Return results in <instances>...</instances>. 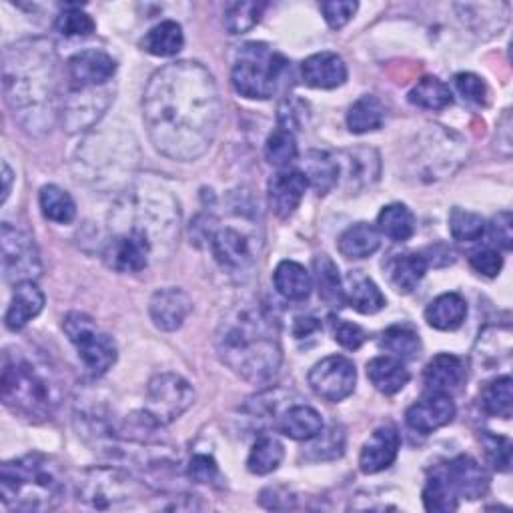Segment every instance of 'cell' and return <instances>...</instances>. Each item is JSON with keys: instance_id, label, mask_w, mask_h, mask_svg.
I'll return each mask as SVG.
<instances>
[{"instance_id": "1", "label": "cell", "mask_w": 513, "mask_h": 513, "mask_svg": "<svg viewBox=\"0 0 513 513\" xmlns=\"http://www.w3.org/2000/svg\"><path fill=\"white\" fill-rule=\"evenodd\" d=\"M221 119L217 83L199 63H171L145 89L143 121L153 147L167 159H201L213 145Z\"/></svg>"}, {"instance_id": "2", "label": "cell", "mask_w": 513, "mask_h": 513, "mask_svg": "<svg viewBox=\"0 0 513 513\" xmlns=\"http://www.w3.org/2000/svg\"><path fill=\"white\" fill-rule=\"evenodd\" d=\"M5 101L29 133L53 129L59 105V59L47 39L21 41L5 51Z\"/></svg>"}, {"instance_id": "3", "label": "cell", "mask_w": 513, "mask_h": 513, "mask_svg": "<svg viewBox=\"0 0 513 513\" xmlns=\"http://www.w3.org/2000/svg\"><path fill=\"white\" fill-rule=\"evenodd\" d=\"M215 347L233 373L255 385L269 383L283 361L277 321L259 303L233 307L217 327Z\"/></svg>"}, {"instance_id": "4", "label": "cell", "mask_w": 513, "mask_h": 513, "mask_svg": "<svg viewBox=\"0 0 513 513\" xmlns=\"http://www.w3.org/2000/svg\"><path fill=\"white\" fill-rule=\"evenodd\" d=\"M111 235H123L145 245L155 259L171 255L179 241L181 209L175 195L155 181L137 183L123 193L111 215Z\"/></svg>"}, {"instance_id": "5", "label": "cell", "mask_w": 513, "mask_h": 513, "mask_svg": "<svg viewBox=\"0 0 513 513\" xmlns=\"http://www.w3.org/2000/svg\"><path fill=\"white\" fill-rule=\"evenodd\" d=\"M0 395L11 411L31 421H45L61 403V383L47 363L25 351L7 349L0 373Z\"/></svg>"}, {"instance_id": "6", "label": "cell", "mask_w": 513, "mask_h": 513, "mask_svg": "<svg viewBox=\"0 0 513 513\" xmlns=\"http://www.w3.org/2000/svg\"><path fill=\"white\" fill-rule=\"evenodd\" d=\"M63 465L43 453H29L0 467V497L13 511H51L65 497Z\"/></svg>"}, {"instance_id": "7", "label": "cell", "mask_w": 513, "mask_h": 513, "mask_svg": "<svg viewBox=\"0 0 513 513\" xmlns=\"http://www.w3.org/2000/svg\"><path fill=\"white\" fill-rule=\"evenodd\" d=\"M287 59L265 43H245L239 47L231 81L235 91L245 99H271L287 73Z\"/></svg>"}, {"instance_id": "8", "label": "cell", "mask_w": 513, "mask_h": 513, "mask_svg": "<svg viewBox=\"0 0 513 513\" xmlns=\"http://www.w3.org/2000/svg\"><path fill=\"white\" fill-rule=\"evenodd\" d=\"M141 497L139 483L117 467H93L77 481V499L99 511L135 507Z\"/></svg>"}, {"instance_id": "9", "label": "cell", "mask_w": 513, "mask_h": 513, "mask_svg": "<svg viewBox=\"0 0 513 513\" xmlns=\"http://www.w3.org/2000/svg\"><path fill=\"white\" fill-rule=\"evenodd\" d=\"M63 329L71 343L77 347L79 357L83 359L87 371L93 377L105 375L117 361V343L115 339L101 331L95 321L85 313H69L63 321Z\"/></svg>"}, {"instance_id": "10", "label": "cell", "mask_w": 513, "mask_h": 513, "mask_svg": "<svg viewBox=\"0 0 513 513\" xmlns=\"http://www.w3.org/2000/svg\"><path fill=\"white\" fill-rule=\"evenodd\" d=\"M195 401V391L177 373L155 375L147 385L145 413L161 427L179 419Z\"/></svg>"}, {"instance_id": "11", "label": "cell", "mask_w": 513, "mask_h": 513, "mask_svg": "<svg viewBox=\"0 0 513 513\" xmlns=\"http://www.w3.org/2000/svg\"><path fill=\"white\" fill-rule=\"evenodd\" d=\"M0 245H3V275L7 283L19 285L41 277V253L29 233L13 227L11 223H3Z\"/></svg>"}, {"instance_id": "12", "label": "cell", "mask_w": 513, "mask_h": 513, "mask_svg": "<svg viewBox=\"0 0 513 513\" xmlns=\"http://www.w3.org/2000/svg\"><path fill=\"white\" fill-rule=\"evenodd\" d=\"M211 225L205 227V235L209 239V249L215 261L221 265L223 271L229 275H243L249 273L255 263V243L245 231H239L233 225H221L215 219H209Z\"/></svg>"}, {"instance_id": "13", "label": "cell", "mask_w": 513, "mask_h": 513, "mask_svg": "<svg viewBox=\"0 0 513 513\" xmlns=\"http://www.w3.org/2000/svg\"><path fill=\"white\" fill-rule=\"evenodd\" d=\"M357 369L351 359L343 355H331L321 359L309 371L311 389L325 401L337 403L347 399L355 391Z\"/></svg>"}, {"instance_id": "14", "label": "cell", "mask_w": 513, "mask_h": 513, "mask_svg": "<svg viewBox=\"0 0 513 513\" xmlns=\"http://www.w3.org/2000/svg\"><path fill=\"white\" fill-rule=\"evenodd\" d=\"M111 91L109 87L97 89H73L65 103V125L71 133L91 129L109 109Z\"/></svg>"}, {"instance_id": "15", "label": "cell", "mask_w": 513, "mask_h": 513, "mask_svg": "<svg viewBox=\"0 0 513 513\" xmlns=\"http://www.w3.org/2000/svg\"><path fill=\"white\" fill-rule=\"evenodd\" d=\"M67 71L73 89H97L107 87V83L115 77L117 63L105 51L87 49L71 57Z\"/></svg>"}, {"instance_id": "16", "label": "cell", "mask_w": 513, "mask_h": 513, "mask_svg": "<svg viewBox=\"0 0 513 513\" xmlns=\"http://www.w3.org/2000/svg\"><path fill=\"white\" fill-rule=\"evenodd\" d=\"M453 417H455L453 399L449 397V393H437V391H429V395L413 403L405 413L407 425L413 431H419L423 435L449 425Z\"/></svg>"}, {"instance_id": "17", "label": "cell", "mask_w": 513, "mask_h": 513, "mask_svg": "<svg viewBox=\"0 0 513 513\" xmlns=\"http://www.w3.org/2000/svg\"><path fill=\"white\" fill-rule=\"evenodd\" d=\"M307 187H309V181L303 175V171L285 169L275 173L269 179V189H267L271 211L279 219H289L299 209Z\"/></svg>"}, {"instance_id": "18", "label": "cell", "mask_w": 513, "mask_h": 513, "mask_svg": "<svg viewBox=\"0 0 513 513\" xmlns=\"http://www.w3.org/2000/svg\"><path fill=\"white\" fill-rule=\"evenodd\" d=\"M193 311L191 297L177 287L159 289L153 293L149 301V313L157 329L161 331H177L183 327L187 317Z\"/></svg>"}, {"instance_id": "19", "label": "cell", "mask_w": 513, "mask_h": 513, "mask_svg": "<svg viewBox=\"0 0 513 513\" xmlns=\"http://www.w3.org/2000/svg\"><path fill=\"white\" fill-rule=\"evenodd\" d=\"M399 447H401V437L395 427L383 425L375 429L373 435L361 447V455H359L361 471L367 475H373L387 469L397 459Z\"/></svg>"}, {"instance_id": "20", "label": "cell", "mask_w": 513, "mask_h": 513, "mask_svg": "<svg viewBox=\"0 0 513 513\" xmlns=\"http://www.w3.org/2000/svg\"><path fill=\"white\" fill-rule=\"evenodd\" d=\"M441 469L459 497L479 499L489 489L487 471L469 455H459Z\"/></svg>"}, {"instance_id": "21", "label": "cell", "mask_w": 513, "mask_h": 513, "mask_svg": "<svg viewBox=\"0 0 513 513\" xmlns=\"http://www.w3.org/2000/svg\"><path fill=\"white\" fill-rule=\"evenodd\" d=\"M301 79L311 89H337L347 81V65L337 53H317L303 61Z\"/></svg>"}, {"instance_id": "22", "label": "cell", "mask_w": 513, "mask_h": 513, "mask_svg": "<svg viewBox=\"0 0 513 513\" xmlns=\"http://www.w3.org/2000/svg\"><path fill=\"white\" fill-rule=\"evenodd\" d=\"M337 165H339V179L343 173L347 181V189H353V191L371 185L379 177V155L367 147L341 153L337 159Z\"/></svg>"}, {"instance_id": "23", "label": "cell", "mask_w": 513, "mask_h": 513, "mask_svg": "<svg viewBox=\"0 0 513 513\" xmlns=\"http://www.w3.org/2000/svg\"><path fill=\"white\" fill-rule=\"evenodd\" d=\"M153 253L135 239L111 235L105 247V261L119 273H139L149 267Z\"/></svg>"}, {"instance_id": "24", "label": "cell", "mask_w": 513, "mask_h": 513, "mask_svg": "<svg viewBox=\"0 0 513 513\" xmlns=\"http://www.w3.org/2000/svg\"><path fill=\"white\" fill-rule=\"evenodd\" d=\"M45 307V293L35 285V281L19 283L15 287L9 311L5 315V323L11 331H21L35 319Z\"/></svg>"}, {"instance_id": "25", "label": "cell", "mask_w": 513, "mask_h": 513, "mask_svg": "<svg viewBox=\"0 0 513 513\" xmlns=\"http://www.w3.org/2000/svg\"><path fill=\"white\" fill-rule=\"evenodd\" d=\"M423 379L429 391L449 393L465 381V365L457 355L439 353L425 365Z\"/></svg>"}, {"instance_id": "26", "label": "cell", "mask_w": 513, "mask_h": 513, "mask_svg": "<svg viewBox=\"0 0 513 513\" xmlns=\"http://www.w3.org/2000/svg\"><path fill=\"white\" fill-rule=\"evenodd\" d=\"M367 377L383 395H395L409 383V371L401 359L379 355L367 363Z\"/></svg>"}, {"instance_id": "27", "label": "cell", "mask_w": 513, "mask_h": 513, "mask_svg": "<svg viewBox=\"0 0 513 513\" xmlns=\"http://www.w3.org/2000/svg\"><path fill=\"white\" fill-rule=\"evenodd\" d=\"M467 317V303L459 293H443L425 309V321L437 331H455Z\"/></svg>"}, {"instance_id": "28", "label": "cell", "mask_w": 513, "mask_h": 513, "mask_svg": "<svg viewBox=\"0 0 513 513\" xmlns=\"http://www.w3.org/2000/svg\"><path fill=\"white\" fill-rule=\"evenodd\" d=\"M277 429L295 441H311L323 429V417L309 405L289 407L277 421Z\"/></svg>"}, {"instance_id": "29", "label": "cell", "mask_w": 513, "mask_h": 513, "mask_svg": "<svg viewBox=\"0 0 513 513\" xmlns=\"http://www.w3.org/2000/svg\"><path fill=\"white\" fill-rule=\"evenodd\" d=\"M273 283L287 301H305L313 289L311 273L297 261H281L273 273Z\"/></svg>"}, {"instance_id": "30", "label": "cell", "mask_w": 513, "mask_h": 513, "mask_svg": "<svg viewBox=\"0 0 513 513\" xmlns=\"http://www.w3.org/2000/svg\"><path fill=\"white\" fill-rule=\"evenodd\" d=\"M303 175L319 195H327L339 185L337 159L325 151H309L303 161Z\"/></svg>"}, {"instance_id": "31", "label": "cell", "mask_w": 513, "mask_h": 513, "mask_svg": "<svg viewBox=\"0 0 513 513\" xmlns=\"http://www.w3.org/2000/svg\"><path fill=\"white\" fill-rule=\"evenodd\" d=\"M313 277H315V283L319 289V297L329 307H343L347 303L339 269L331 257H327V255L313 257Z\"/></svg>"}, {"instance_id": "32", "label": "cell", "mask_w": 513, "mask_h": 513, "mask_svg": "<svg viewBox=\"0 0 513 513\" xmlns=\"http://www.w3.org/2000/svg\"><path fill=\"white\" fill-rule=\"evenodd\" d=\"M429 263L419 253L395 255L389 263V281L399 293H411L425 277Z\"/></svg>"}, {"instance_id": "33", "label": "cell", "mask_w": 513, "mask_h": 513, "mask_svg": "<svg viewBox=\"0 0 513 513\" xmlns=\"http://www.w3.org/2000/svg\"><path fill=\"white\" fill-rule=\"evenodd\" d=\"M387 117L385 105L375 95H363L347 113V127L353 135H365L383 127Z\"/></svg>"}, {"instance_id": "34", "label": "cell", "mask_w": 513, "mask_h": 513, "mask_svg": "<svg viewBox=\"0 0 513 513\" xmlns=\"http://www.w3.org/2000/svg\"><path fill=\"white\" fill-rule=\"evenodd\" d=\"M379 245H381V235L377 227L369 223H357L339 237V253L345 259L371 257L379 249Z\"/></svg>"}, {"instance_id": "35", "label": "cell", "mask_w": 513, "mask_h": 513, "mask_svg": "<svg viewBox=\"0 0 513 513\" xmlns=\"http://www.w3.org/2000/svg\"><path fill=\"white\" fill-rule=\"evenodd\" d=\"M141 45L153 57H175L185 45V35L179 23L163 21L145 35Z\"/></svg>"}, {"instance_id": "36", "label": "cell", "mask_w": 513, "mask_h": 513, "mask_svg": "<svg viewBox=\"0 0 513 513\" xmlns=\"http://www.w3.org/2000/svg\"><path fill=\"white\" fill-rule=\"evenodd\" d=\"M345 299L355 311L363 315H373L385 307V295L381 289L359 271L349 275V291H345Z\"/></svg>"}, {"instance_id": "37", "label": "cell", "mask_w": 513, "mask_h": 513, "mask_svg": "<svg viewBox=\"0 0 513 513\" xmlns=\"http://www.w3.org/2000/svg\"><path fill=\"white\" fill-rule=\"evenodd\" d=\"M377 231L395 243L409 241L415 235V217L401 203L387 205L377 215Z\"/></svg>"}, {"instance_id": "38", "label": "cell", "mask_w": 513, "mask_h": 513, "mask_svg": "<svg viewBox=\"0 0 513 513\" xmlns=\"http://www.w3.org/2000/svg\"><path fill=\"white\" fill-rule=\"evenodd\" d=\"M481 409L491 417L509 419L513 407V381L509 375L495 377L493 381L485 383L479 395Z\"/></svg>"}, {"instance_id": "39", "label": "cell", "mask_w": 513, "mask_h": 513, "mask_svg": "<svg viewBox=\"0 0 513 513\" xmlns=\"http://www.w3.org/2000/svg\"><path fill=\"white\" fill-rule=\"evenodd\" d=\"M283 457H285L283 443L273 435H261L251 447L247 469L255 475H269L281 465Z\"/></svg>"}, {"instance_id": "40", "label": "cell", "mask_w": 513, "mask_h": 513, "mask_svg": "<svg viewBox=\"0 0 513 513\" xmlns=\"http://www.w3.org/2000/svg\"><path fill=\"white\" fill-rule=\"evenodd\" d=\"M39 203H41V211H43L45 219H49L53 223L69 225L77 217V205H75L73 197L57 185H45L41 189Z\"/></svg>"}, {"instance_id": "41", "label": "cell", "mask_w": 513, "mask_h": 513, "mask_svg": "<svg viewBox=\"0 0 513 513\" xmlns=\"http://www.w3.org/2000/svg\"><path fill=\"white\" fill-rule=\"evenodd\" d=\"M459 495L447 481L443 469H435L423 487V505L431 513H449L459 505Z\"/></svg>"}, {"instance_id": "42", "label": "cell", "mask_w": 513, "mask_h": 513, "mask_svg": "<svg viewBox=\"0 0 513 513\" xmlns=\"http://www.w3.org/2000/svg\"><path fill=\"white\" fill-rule=\"evenodd\" d=\"M409 103L427 111H443L453 103V95L443 81L425 77L409 91Z\"/></svg>"}, {"instance_id": "43", "label": "cell", "mask_w": 513, "mask_h": 513, "mask_svg": "<svg viewBox=\"0 0 513 513\" xmlns=\"http://www.w3.org/2000/svg\"><path fill=\"white\" fill-rule=\"evenodd\" d=\"M379 347L397 359H415L421 353V339L409 325H391L383 331Z\"/></svg>"}, {"instance_id": "44", "label": "cell", "mask_w": 513, "mask_h": 513, "mask_svg": "<svg viewBox=\"0 0 513 513\" xmlns=\"http://www.w3.org/2000/svg\"><path fill=\"white\" fill-rule=\"evenodd\" d=\"M313 443L305 449V457L311 461H329L343 455L345 449V431L339 425L321 429L319 435L311 439Z\"/></svg>"}, {"instance_id": "45", "label": "cell", "mask_w": 513, "mask_h": 513, "mask_svg": "<svg viewBox=\"0 0 513 513\" xmlns=\"http://www.w3.org/2000/svg\"><path fill=\"white\" fill-rule=\"evenodd\" d=\"M263 9L265 7L261 3H229L223 15V25L227 33L243 35L251 31L259 23Z\"/></svg>"}, {"instance_id": "46", "label": "cell", "mask_w": 513, "mask_h": 513, "mask_svg": "<svg viewBox=\"0 0 513 513\" xmlns=\"http://www.w3.org/2000/svg\"><path fill=\"white\" fill-rule=\"evenodd\" d=\"M449 231L455 241L473 243L485 235V221L477 213L455 207L449 215Z\"/></svg>"}, {"instance_id": "47", "label": "cell", "mask_w": 513, "mask_h": 513, "mask_svg": "<svg viewBox=\"0 0 513 513\" xmlns=\"http://www.w3.org/2000/svg\"><path fill=\"white\" fill-rule=\"evenodd\" d=\"M299 155L297 141L293 133L285 129H277L269 135L265 143V159L275 167H289Z\"/></svg>"}, {"instance_id": "48", "label": "cell", "mask_w": 513, "mask_h": 513, "mask_svg": "<svg viewBox=\"0 0 513 513\" xmlns=\"http://www.w3.org/2000/svg\"><path fill=\"white\" fill-rule=\"evenodd\" d=\"M57 31L63 37H89L95 33L97 25L93 21L91 15H87L85 11H81V7H67L55 23Z\"/></svg>"}, {"instance_id": "49", "label": "cell", "mask_w": 513, "mask_h": 513, "mask_svg": "<svg viewBox=\"0 0 513 513\" xmlns=\"http://www.w3.org/2000/svg\"><path fill=\"white\" fill-rule=\"evenodd\" d=\"M279 125L281 129L293 133V131H301L307 125L309 119V105L305 101H301L295 95H289L281 101L279 105Z\"/></svg>"}, {"instance_id": "50", "label": "cell", "mask_w": 513, "mask_h": 513, "mask_svg": "<svg viewBox=\"0 0 513 513\" xmlns=\"http://www.w3.org/2000/svg\"><path fill=\"white\" fill-rule=\"evenodd\" d=\"M481 443H483V449H485V455H487L489 463L497 471H509V465H511V441L507 437H501V435L483 433L481 435Z\"/></svg>"}, {"instance_id": "51", "label": "cell", "mask_w": 513, "mask_h": 513, "mask_svg": "<svg viewBox=\"0 0 513 513\" xmlns=\"http://www.w3.org/2000/svg\"><path fill=\"white\" fill-rule=\"evenodd\" d=\"M189 477L197 483L205 485H223V475L219 471V465L209 455H195L189 463Z\"/></svg>"}, {"instance_id": "52", "label": "cell", "mask_w": 513, "mask_h": 513, "mask_svg": "<svg viewBox=\"0 0 513 513\" xmlns=\"http://www.w3.org/2000/svg\"><path fill=\"white\" fill-rule=\"evenodd\" d=\"M331 331L333 339L349 351H355L365 343V331L357 323H349L345 319H331Z\"/></svg>"}, {"instance_id": "53", "label": "cell", "mask_w": 513, "mask_h": 513, "mask_svg": "<svg viewBox=\"0 0 513 513\" xmlns=\"http://www.w3.org/2000/svg\"><path fill=\"white\" fill-rule=\"evenodd\" d=\"M455 87L465 101H469L473 105H485L487 103V87L477 75L459 73L455 77Z\"/></svg>"}, {"instance_id": "54", "label": "cell", "mask_w": 513, "mask_h": 513, "mask_svg": "<svg viewBox=\"0 0 513 513\" xmlns=\"http://www.w3.org/2000/svg\"><path fill=\"white\" fill-rule=\"evenodd\" d=\"M469 265L483 277H497L501 267H503V259L501 255L495 251V249H489V247H483V249H477L469 255Z\"/></svg>"}, {"instance_id": "55", "label": "cell", "mask_w": 513, "mask_h": 513, "mask_svg": "<svg viewBox=\"0 0 513 513\" xmlns=\"http://www.w3.org/2000/svg\"><path fill=\"white\" fill-rule=\"evenodd\" d=\"M357 3H321L319 11L331 29H343L357 13Z\"/></svg>"}, {"instance_id": "56", "label": "cell", "mask_w": 513, "mask_h": 513, "mask_svg": "<svg viewBox=\"0 0 513 513\" xmlns=\"http://www.w3.org/2000/svg\"><path fill=\"white\" fill-rule=\"evenodd\" d=\"M489 231L497 245H501L505 251H511V247H513V217L509 211L497 213L491 219Z\"/></svg>"}, {"instance_id": "57", "label": "cell", "mask_w": 513, "mask_h": 513, "mask_svg": "<svg viewBox=\"0 0 513 513\" xmlns=\"http://www.w3.org/2000/svg\"><path fill=\"white\" fill-rule=\"evenodd\" d=\"M319 321L315 317H297L295 321V327H293V333L297 339H303V337H309L313 335L315 331H319Z\"/></svg>"}, {"instance_id": "58", "label": "cell", "mask_w": 513, "mask_h": 513, "mask_svg": "<svg viewBox=\"0 0 513 513\" xmlns=\"http://www.w3.org/2000/svg\"><path fill=\"white\" fill-rule=\"evenodd\" d=\"M3 181H5V187H3V203H7L9 195H11V187H13V171L9 167L7 161H3Z\"/></svg>"}]
</instances>
